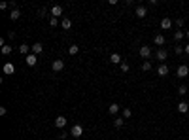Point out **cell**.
<instances>
[{
    "mask_svg": "<svg viewBox=\"0 0 189 140\" xmlns=\"http://www.w3.org/2000/svg\"><path fill=\"white\" fill-rule=\"evenodd\" d=\"M140 57H142L144 61H150V57H151V47L150 46H140Z\"/></svg>",
    "mask_w": 189,
    "mask_h": 140,
    "instance_id": "obj_1",
    "label": "cell"
},
{
    "mask_svg": "<svg viewBox=\"0 0 189 140\" xmlns=\"http://www.w3.org/2000/svg\"><path fill=\"white\" fill-rule=\"evenodd\" d=\"M83 135V127L81 125H72V129H70V136L72 138H80Z\"/></svg>",
    "mask_w": 189,
    "mask_h": 140,
    "instance_id": "obj_2",
    "label": "cell"
},
{
    "mask_svg": "<svg viewBox=\"0 0 189 140\" xmlns=\"http://www.w3.org/2000/svg\"><path fill=\"white\" fill-rule=\"evenodd\" d=\"M176 74H178V78H187L189 76V66L187 65H180L178 70H176Z\"/></svg>",
    "mask_w": 189,
    "mask_h": 140,
    "instance_id": "obj_3",
    "label": "cell"
},
{
    "mask_svg": "<svg viewBox=\"0 0 189 140\" xmlns=\"http://www.w3.org/2000/svg\"><path fill=\"white\" fill-rule=\"evenodd\" d=\"M134 15L138 19H144L146 15H148V8L146 6H136V10H134Z\"/></svg>",
    "mask_w": 189,
    "mask_h": 140,
    "instance_id": "obj_4",
    "label": "cell"
},
{
    "mask_svg": "<svg viewBox=\"0 0 189 140\" xmlns=\"http://www.w3.org/2000/svg\"><path fill=\"white\" fill-rule=\"evenodd\" d=\"M169 72H170V68L165 65V62H161V65L157 66V74L161 76V78H165V76H169Z\"/></svg>",
    "mask_w": 189,
    "mask_h": 140,
    "instance_id": "obj_5",
    "label": "cell"
},
{
    "mask_svg": "<svg viewBox=\"0 0 189 140\" xmlns=\"http://www.w3.org/2000/svg\"><path fill=\"white\" fill-rule=\"evenodd\" d=\"M2 70H4V74H6V76H11L13 72H15V65H13V62H4Z\"/></svg>",
    "mask_w": 189,
    "mask_h": 140,
    "instance_id": "obj_6",
    "label": "cell"
},
{
    "mask_svg": "<svg viewBox=\"0 0 189 140\" xmlns=\"http://www.w3.org/2000/svg\"><path fill=\"white\" fill-rule=\"evenodd\" d=\"M51 68H53V72H61V70L65 68V61H62V59L53 61V62H51Z\"/></svg>",
    "mask_w": 189,
    "mask_h": 140,
    "instance_id": "obj_7",
    "label": "cell"
},
{
    "mask_svg": "<svg viewBox=\"0 0 189 140\" xmlns=\"http://www.w3.org/2000/svg\"><path fill=\"white\" fill-rule=\"evenodd\" d=\"M155 57H157V61H161V62H163V61H166L169 53H166V49H165V47H159V49L155 51Z\"/></svg>",
    "mask_w": 189,
    "mask_h": 140,
    "instance_id": "obj_8",
    "label": "cell"
},
{
    "mask_svg": "<svg viewBox=\"0 0 189 140\" xmlns=\"http://www.w3.org/2000/svg\"><path fill=\"white\" fill-rule=\"evenodd\" d=\"M55 127L57 129H65L66 127V117L65 116H57L55 117Z\"/></svg>",
    "mask_w": 189,
    "mask_h": 140,
    "instance_id": "obj_9",
    "label": "cell"
},
{
    "mask_svg": "<svg viewBox=\"0 0 189 140\" xmlns=\"http://www.w3.org/2000/svg\"><path fill=\"white\" fill-rule=\"evenodd\" d=\"M178 112L180 114H189V102L187 100H180L178 102Z\"/></svg>",
    "mask_w": 189,
    "mask_h": 140,
    "instance_id": "obj_10",
    "label": "cell"
},
{
    "mask_svg": "<svg viewBox=\"0 0 189 140\" xmlns=\"http://www.w3.org/2000/svg\"><path fill=\"white\" fill-rule=\"evenodd\" d=\"M170 27H172V19H170V17L161 19V30H169Z\"/></svg>",
    "mask_w": 189,
    "mask_h": 140,
    "instance_id": "obj_11",
    "label": "cell"
},
{
    "mask_svg": "<svg viewBox=\"0 0 189 140\" xmlns=\"http://www.w3.org/2000/svg\"><path fill=\"white\" fill-rule=\"evenodd\" d=\"M165 42H166V38L163 36V34H155V38H153V44L159 46V47H163V46H165Z\"/></svg>",
    "mask_w": 189,
    "mask_h": 140,
    "instance_id": "obj_12",
    "label": "cell"
},
{
    "mask_svg": "<svg viewBox=\"0 0 189 140\" xmlns=\"http://www.w3.org/2000/svg\"><path fill=\"white\" fill-rule=\"evenodd\" d=\"M36 62H38V55H34V53L27 55V65L29 66H36Z\"/></svg>",
    "mask_w": 189,
    "mask_h": 140,
    "instance_id": "obj_13",
    "label": "cell"
},
{
    "mask_svg": "<svg viewBox=\"0 0 189 140\" xmlns=\"http://www.w3.org/2000/svg\"><path fill=\"white\" fill-rule=\"evenodd\" d=\"M30 51H32V46H27V44L19 46V53L21 55H30Z\"/></svg>",
    "mask_w": 189,
    "mask_h": 140,
    "instance_id": "obj_14",
    "label": "cell"
},
{
    "mask_svg": "<svg viewBox=\"0 0 189 140\" xmlns=\"http://www.w3.org/2000/svg\"><path fill=\"white\" fill-rule=\"evenodd\" d=\"M110 62H114V65H121L123 59H121L119 53H112V55H110Z\"/></svg>",
    "mask_w": 189,
    "mask_h": 140,
    "instance_id": "obj_15",
    "label": "cell"
},
{
    "mask_svg": "<svg viewBox=\"0 0 189 140\" xmlns=\"http://www.w3.org/2000/svg\"><path fill=\"white\" fill-rule=\"evenodd\" d=\"M119 110H121V106H119V104H117V102H112L110 106H108V112H110L112 116H115V114H117V112H119Z\"/></svg>",
    "mask_w": 189,
    "mask_h": 140,
    "instance_id": "obj_16",
    "label": "cell"
},
{
    "mask_svg": "<svg viewBox=\"0 0 189 140\" xmlns=\"http://www.w3.org/2000/svg\"><path fill=\"white\" fill-rule=\"evenodd\" d=\"M42 51H44V46H42L40 42L32 44V53H34V55H42Z\"/></svg>",
    "mask_w": 189,
    "mask_h": 140,
    "instance_id": "obj_17",
    "label": "cell"
},
{
    "mask_svg": "<svg viewBox=\"0 0 189 140\" xmlns=\"http://www.w3.org/2000/svg\"><path fill=\"white\" fill-rule=\"evenodd\" d=\"M62 15V6H53L51 8V17H59Z\"/></svg>",
    "mask_w": 189,
    "mask_h": 140,
    "instance_id": "obj_18",
    "label": "cell"
},
{
    "mask_svg": "<svg viewBox=\"0 0 189 140\" xmlns=\"http://www.w3.org/2000/svg\"><path fill=\"white\" fill-rule=\"evenodd\" d=\"M61 27L65 30H70V29H72V21H70V19H62L61 21Z\"/></svg>",
    "mask_w": 189,
    "mask_h": 140,
    "instance_id": "obj_19",
    "label": "cell"
},
{
    "mask_svg": "<svg viewBox=\"0 0 189 140\" xmlns=\"http://www.w3.org/2000/svg\"><path fill=\"white\" fill-rule=\"evenodd\" d=\"M19 17H21V11H19L17 8H15V10H11V13H10V19H11V21H17Z\"/></svg>",
    "mask_w": 189,
    "mask_h": 140,
    "instance_id": "obj_20",
    "label": "cell"
},
{
    "mask_svg": "<svg viewBox=\"0 0 189 140\" xmlns=\"http://www.w3.org/2000/svg\"><path fill=\"white\" fill-rule=\"evenodd\" d=\"M68 53H70V55H78V53H80V46H76V44H72V46H70V47H68Z\"/></svg>",
    "mask_w": 189,
    "mask_h": 140,
    "instance_id": "obj_21",
    "label": "cell"
},
{
    "mask_svg": "<svg viewBox=\"0 0 189 140\" xmlns=\"http://www.w3.org/2000/svg\"><path fill=\"white\" fill-rule=\"evenodd\" d=\"M123 123H125L123 117H115V119H114V127H115V129H121V127H123Z\"/></svg>",
    "mask_w": 189,
    "mask_h": 140,
    "instance_id": "obj_22",
    "label": "cell"
},
{
    "mask_svg": "<svg viewBox=\"0 0 189 140\" xmlns=\"http://www.w3.org/2000/svg\"><path fill=\"white\" fill-rule=\"evenodd\" d=\"M184 36H185V32H181V30H176V32H174V40H176V42L184 40Z\"/></svg>",
    "mask_w": 189,
    "mask_h": 140,
    "instance_id": "obj_23",
    "label": "cell"
},
{
    "mask_svg": "<svg viewBox=\"0 0 189 140\" xmlns=\"http://www.w3.org/2000/svg\"><path fill=\"white\" fill-rule=\"evenodd\" d=\"M142 70H144V72H150V70H151V62L150 61H144L142 62Z\"/></svg>",
    "mask_w": 189,
    "mask_h": 140,
    "instance_id": "obj_24",
    "label": "cell"
},
{
    "mask_svg": "<svg viewBox=\"0 0 189 140\" xmlns=\"http://www.w3.org/2000/svg\"><path fill=\"white\" fill-rule=\"evenodd\" d=\"M131 116H132V110L131 108H123V119H129Z\"/></svg>",
    "mask_w": 189,
    "mask_h": 140,
    "instance_id": "obj_25",
    "label": "cell"
},
{
    "mask_svg": "<svg viewBox=\"0 0 189 140\" xmlns=\"http://www.w3.org/2000/svg\"><path fill=\"white\" fill-rule=\"evenodd\" d=\"M185 93H187V85H180V87H178V95L184 97Z\"/></svg>",
    "mask_w": 189,
    "mask_h": 140,
    "instance_id": "obj_26",
    "label": "cell"
},
{
    "mask_svg": "<svg viewBox=\"0 0 189 140\" xmlns=\"http://www.w3.org/2000/svg\"><path fill=\"white\" fill-rule=\"evenodd\" d=\"M174 51H176V55H181V53H185V51H184V46H180V44H178L176 47H174Z\"/></svg>",
    "mask_w": 189,
    "mask_h": 140,
    "instance_id": "obj_27",
    "label": "cell"
},
{
    "mask_svg": "<svg viewBox=\"0 0 189 140\" xmlns=\"http://www.w3.org/2000/svg\"><path fill=\"white\" fill-rule=\"evenodd\" d=\"M11 49H13L11 46H4V47H2V53H4V55H10V53H11Z\"/></svg>",
    "mask_w": 189,
    "mask_h": 140,
    "instance_id": "obj_28",
    "label": "cell"
},
{
    "mask_svg": "<svg viewBox=\"0 0 189 140\" xmlns=\"http://www.w3.org/2000/svg\"><path fill=\"white\" fill-rule=\"evenodd\" d=\"M119 66H121V72H129V68H131V66H129V62H121Z\"/></svg>",
    "mask_w": 189,
    "mask_h": 140,
    "instance_id": "obj_29",
    "label": "cell"
},
{
    "mask_svg": "<svg viewBox=\"0 0 189 140\" xmlns=\"http://www.w3.org/2000/svg\"><path fill=\"white\" fill-rule=\"evenodd\" d=\"M46 13H47V8H40L38 10V15L40 17H46Z\"/></svg>",
    "mask_w": 189,
    "mask_h": 140,
    "instance_id": "obj_30",
    "label": "cell"
},
{
    "mask_svg": "<svg viewBox=\"0 0 189 140\" xmlns=\"http://www.w3.org/2000/svg\"><path fill=\"white\" fill-rule=\"evenodd\" d=\"M10 8V2H2L0 4V10H8Z\"/></svg>",
    "mask_w": 189,
    "mask_h": 140,
    "instance_id": "obj_31",
    "label": "cell"
},
{
    "mask_svg": "<svg viewBox=\"0 0 189 140\" xmlns=\"http://www.w3.org/2000/svg\"><path fill=\"white\" fill-rule=\"evenodd\" d=\"M176 27L181 29V27H184V19H176Z\"/></svg>",
    "mask_w": 189,
    "mask_h": 140,
    "instance_id": "obj_32",
    "label": "cell"
},
{
    "mask_svg": "<svg viewBox=\"0 0 189 140\" xmlns=\"http://www.w3.org/2000/svg\"><path fill=\"white\" fill-rule=\"evenodd\" d=\"M49 25H51V27H57V17H51V19H49Z\"/></svg>",
    "mask_w": 189,
    "mask_h": 140,
    "instance_id": "obj_33",
    "label": "cell"
},
{
    "mask_svg": "<svg viewBox=\"0 0 189 140\" xmlns=\"http://www.w3.org/2000/svg\"><path fill=\"white\" fill-rule=\"evenodd\" d=\"M68 136H70V132H61V136H59V138H61V140H66Z\"/></svg>",
    "mask_w": 189,
    "mask_h": 140,
    "instance_id": "obj_34",
    "label": "cell"
},
{
    "mask_svg": "<svg viewBox=\"0 0 189 140\" xmlns=\"http://www.w3.org/2000/svg\"><path fill=\"white\" fill-rule=\"evenodd\" d=\"M8 38H10V40H13V38H15V32L10 30V32H8Z\"/></svg>",
    "mask_w": 189,
    "mask_h": 140,
    "instance_id": "obj_35",
    "label": "cell"
},
{
    "mask_svg": "<svg viewBox=\"0 0 189 140\" xmlns=\"http://www.w3.org/2000/svg\"><path fill=\"white\" fill-rule=\"evenodd\" d=\"M6 112H8V110H6L4 106H0V116H6Z\"/></svg>",
    "mask_w": 189,
    "mask_h": 140,
    "instance_id": "obj_36",
    "label": "cell"
},
{
    "mask_svg": "<svg viewBox=\"0 0 189 140\" xmlns=\"http://www.w3.org/2000/svg\"><path fill=\"white\" fill-rule=\"evenodd\" d=\"M184 51H185V53L189 55V44H187V46H184Z\"/></svg>",
    "mask_w": 189,
    "mask_h": 140,
    "instance_id": "obj_37",
    "label": "cell"
},
{
    "mask_svg": "<svg viewBox=\"0 0 189 140\" xmlns=\"http://www.w3.org/2000/svg\"><path fill=\"white\" fill-rule=\"evenodd\" d=\"M185 36H187V38H189V30H187V32H185Z\"/></svg>",
    "mask_w": 189,
    "mask_h": 140,
    "instance_id": "obj_38",
    "label": "cell"
}]
</instances>
